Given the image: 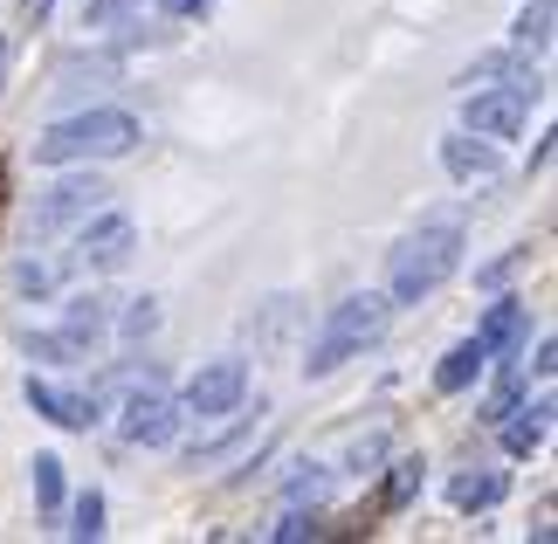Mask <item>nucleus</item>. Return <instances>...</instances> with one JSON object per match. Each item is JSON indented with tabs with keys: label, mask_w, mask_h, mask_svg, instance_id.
Wrapping results in <instances>:
<instances>
[{
	"label": "nucleus",
	"mask_w": 558,
	"mask_h": 544,
	"mask_svg": "<svg viewBox=\"0 0 558 544\" xmlns=\"http://www.w3.org/2000/svg\"><path fill=\"white\" fill-rule=\"evenodd\" d=\"M386 317H393V303H386L379 290H352V297H338V303H331V317L317 324L311 352H304V379H331V373H345L352 359H366L373 344L386 338Z\"/></svg>",
	"instance_id": "nucleus-1"
},
{
	"label": "nucleus",
	"mask_w": 558,
	"mask_h": 544,
	"mask_svg": "<svg viewBox=\"0 0 558 544\" xmlns=\"http://www.w3.org/2000/svg\"><path fill=\"white\" fill-rule=\"evenodd\" d=\"M145 138V124L132 111H76L49 124L35 138V166H97V159H124Z\"/></svg>",
	"instance_id": "nucleus-2"
},
{
	"label": "nucleus",
	"mask_w": 558,
	"mask_h": 544,
	"mask_svg": "<svg viewBox=\"0 0 558 544\" xmlns=\"http://www.w3.org/2000/svg\"><path fill=\"white\" fill-rule=\"evenodd\" d=\"M462 269V228L456 221H427L393 249V282H386V303H421L435 297L448 276Z\"/></svg>",
	"instance_id": "nucleus-3"
},
{
	"label": "nucleus",
	"mask_w": 558,
	"mask_h": 544,
	"mask_svg": "<svg viewBox=\"0 0 558 544\" xmlns=\"http://www.w3.org/2000/svg\"><path fill=\"white\" fill-rule=\"evenodd\" d=\"M531 104H538V83L531 76H518V83H497V90H469V104H462V132H476V138H489V145H504V138H518L524 132V118H531Z\"/></svg>",
	"instance_id": "nucleus-4"
},
{
	"label": "nucleus",
	"mask_w": 558,
	"mask_h": 544,
	"mask_svg": "<svg viewBox=\"0 0 558 544\" xmlns=\"http://www.w3.org/2000/svg\"><path fill=\"white\" fill-rule=\"evenodd\" d=\"M132 249H138V228H132V214H118V207H97L90 221H76V249H70V269L83 276H111L132 263Z\"/></svg>",
	"instance_id": "nucleus-5"
},
{
	"label": "nucleus",
	"mask_w": 558,
	"mask_h": 544,
	"mask_svg": "<svg viewBox=\"0 0 558 544\" xmlns=\"http://www.w3.org/2000/svg\"><path fill=\"white\" fill-rule=\"evenodd\" d=\"M242 400H248V365L242 359H207L201 373L186 379L180 413L186 421H228V413H242Z\"/></svg>",
	"instance_id": "nucleus-6"
},
{
	"label": "nucleus",
	"mask_w": 558,
	"mask_h": 544,
	"mask_svg": "<svg viewBox=\"0 0 558 544\" xmlns=\"http://www.w3.org/2000/svg\"><path fill=\"white\" fill-rule=\"evenodd\" d=\"M104 201H111V186H104L97 172H70V180H56V186L35 201V242H56V234H70L76 221H90Z\"/></svg>",
	"instance_id": "nucleus-7"
},
{
	"label": "nucleus",
	"mask_w": 558,
	"mask_h": 544,
	"mask_svg": "<svg viewBox=\"0 0 558 544\" xmlns=\"http://www.w3.org/2000/svg\"><path fill=\"white\" fill-rule=\"evenodd\" d=\"M180 421H186L180 400H173V394H159L153 379L132 386V394H124V407H118V434H124L132 448H166V442L180 434Z\"/></svg>",
	"instance_id": "nucleus-8"
},
{
	"label": "nucleus",
	"mask_w": 558,
	"mask_h": 544,
	"mask_svg": "<svg viewBox=\"0 0 558 544\" xmlns=\"http://www.w3.org/2000/svg\"><path fill=\"white\" fill-rule=\"evenodd\" d=\"M21 400H28L41 421H56V427H70V434H90L97 421H104V407L90 400V394H70V386H49V379H21Z\"/></svg>",
	"instance_id": "nucleus-9"
},
{
	"label": "nucleus",
	"mask_w": 558,
	"mask_h": 544,
	"mask_svg": "<svg viewBox=\"0 0 558 544\" xmlns=\"http://www.w3.org/2000/svg\"><path fill=\"white\" fill-rule=\"evenodd\" d=\"M441 172L456 186H489L504 172V159H497V145L489 138H476V132H448L441 138Z\"/></svg>",
	"instance_id": "nucleus-10"
},
{
	"label": "nucleus",
	"mask_w": 558,
	"mask_h": 544,
	"mask_svg": "<svg viewBox=\"0 0 558 544\" xmlns=\"http://www.w3.org/2000/svg\"><path fill=\"white\" fill-rule=\"evenodd\" d=\"M524 331H531V317H524V303L518 297H504V303H489V317H483V331H476V344L489 359H510L524 344Z\"/></svg>",
	"instance_id": "nucleus-11"
},
{
	"label": "nucleus",
	"mask_w": 558,
	"mask_h": 544,
	"mask_svg": "<svg viewBox=\"0 0 558 544\" xmlns=\"http://www.w3.org/2000/svg\"><path fill=\"white\" fill-rule=\"evenodd\" d=\"M545 434H551V400H531V407L504 413V455H518V462L545 448Z\"/></svg>",
	"instance_id": "nucleus-12"
},
{
	"label": "nucleus",
	"mask_w": 558,
	"mask_h": 544,
	"mask_svg": "<svg viewBox=\"0 0 558 544\" xmlns=\"http://www.w3.org/2000/svg\"><path fill=\"white\" fill-rule=\"evenodd\" d=\"M483 373H489V352H483L476 338H462L456 352L435 365V394H469V386H476Z\"/></svg>",
	"instance_id": "nucleus-13"
},
{
	"label": "nucleus",
	"mask_w": 558,
	"mask_h": 544,
	"mask_svg": "<svg viewBox=\"0 0 558 544\" xmlns=\"http://www.w3.org/2000/svg\"><path fill=\"white\" fill-rule=\"evenodd\" d=\"M504 489H510L504 469H476V475H456V483H448V504L456 510H497Z\"/></svg>",
	"instance_id": "nucleus-14"
},
{
	"label": "nucleus",
	"mask_w": 558,
	"mask_h": 544,
	"mask_svg": "<svg viewBox=\"0 0 558 544\" xmlns=\"http://www.w3.org/2000/svg\"><path fill=\"white\" fill-rule=\"evenodd\" d=\"M111 324H118L111 297H76V303H70V317H62V331H70V338L83 344V352H90V344H97L104 331H111Z\"/></svg>",
	"instance_id": "nucleus-15"
},
{
	"label": "nucleus",
	"mask_w": 558,
	"mask_h": 544,
	"mask_svg": "<svg viewBox=\"0 0 558 544\" xmlns=\"http://www.w3.org/2000/svg\"><path fill=\"white\" fill-rule=\"evenodd\" d=\"M510 41H518L524 56H545L551 49V0H524V14L510 21Z\"/></svg>",
	"instance_id": "nucleus-16"
},
{
	"label": "nucleus",
	"mask_w": 558,
	"mask_h": 544,
	"mask_svg": "<svg viewBox=\"0 0 558 544\" xmlns=\"http://www.w3.org/2000/svg\"><path fill=\"white\" fill-rule=\"evenodd\" d=\"M497 76H524V49H518V41H510L504 56H476L456 83H462V90H476V83H497Z\"/></svg>",
	"instance_id": "nucleus-17"
},
{
	"label": "nucleus",
	"mask_w": 558,
	"mask_h": 544,
	"mask_svg": "<svg viewBox=\"0 0 558 544\" xmlns=\"http://www.w3.org/2000/svg\"><path fill=\"white\" fill-rule=\"evenodd\" d=\"M28 475H35V504L56 517V510H62V462H56V455H35Z\"/></svg>",
	"instance_id": "nucleus-18"
},
{
	"label": "nucleus",
	"mask_w": 558,
	"mask_h": 544,
	"mask_svg": "<svg viewBox=\"0 0 558 544\" xmlns=\"http://www.w3.org/2000/svg\"><path fill=\"white\" fill-rule=\"evenodd\" d=\"M62 531H70V537H83V544H90V537H104V496H97V489H83L76 504H70V524H62Z\"/></svg>",
	"instance_id": "nucleus-19"
},
{
	"label": "nucleus",
	"mask_w": 558,
	"mask_h": 544,
	"mask_svg": "<svg viewBox=\"0 0 558 544\" xmlns=\"http://www.w3.org/2000/svg\"><path fill=\"white\" fill-rule=\"evenodd\" d=\"M8 290H14V303H28V297H49V290H56V269H49V263H14Z\"/></svg>",
	"instance_id": "nucleus-20"
},
{
	"label": "nucleus",
	"mask_w": 558,
	"mask_h": 544,
	"mask_svg": "<svg viewBox=\"0 0 558 544\" xmlns=\"http://www.w3.org/2000/svg\"><path fill=\"white\" fill-rule=\"evenodd\" d=\"M276 544H304V537H325V517H317V504L304 510V504H290V517H283V524H276L269 531Z\"/></svg>",
	"instance_id": "nucleus-21"
},
{
	"label": "nucleus",
	"mask_w": 558,
	"mask_h": 544,
	"mask_svg": "<svg viewBox=\"0 0 558 544\" xmlns=\"http://www.w3.org/2000/svg\"><path fill=\"white\" fill-rule=\"evenodd\" d=\"M414 489H421V462L407 455V462H393V483H386V510H407V504H414Z\"/></svg>",
	"instance_id": "nucleus-22"
},
{
	"label": "nucleus",
	"mask_w": 558,
	"mask_h": 544,
	"mask_svg": "<svg viewBox=\"0 0 558 544\" xmlns=\"http://www.w3.org/2000/svg\"><path fill=\"white\" fill-rule=\"evenodd\" d=\"M159 331V297H132V311H124V338H153Z\"/></svg>",
	"instance_id": "nucleus-23"
},
{
	"label": "nucleus",
	"mask_w": 558,
	"mask_h": 544,
	"mask_svg": "<svg viewBox=\"0 0 558 544\" xmlns=\"http://www.w3.org/2000/svg\"><path fill=\"white\" fill-rule=\"evenodd\" d=\"M311 475H290V504H317L325 496V483H331V469L325 462H304Z\"/></svg>",
	"instance_id": "nucleus-24"
},
{
	"label": "nucleus",
	"mask_w": 558,
	"mask_h": 544,
	"mask_svg": "<svg viewBox=\"0 0 558 544\" xmlns=\"http://www.w3.org/2000/svg\"><path fill=\"white\" fill-rule=\"evenodd\" d=\"M518 394H524V373H504V386H497V400H489V421H504V413L518 407Z\"/></svg>",
	"instance_id": "nucleus-25"
},
{
	"label": "nucleus",
	"mask_w": 558,
	"mask_h": 544,
	"mask_svg": "<svg viewBox=\"0 0 558 544\" xmlns=\"http://www.w3.org/2000/svg\"><path fill=\"white\" fill-rule=\"evenodd\" d=\"M159 8H166V14H180V21H186V14H207V8H214V0H159Z\"/></svg>",
	"instance_id": "nucleus-26"
},
{
	"label": "nucleus",
	"mask_w": 558,
	"mask_h": 544,
	"mask_svg": "<svg viewBox=\"0 0 558 544\" xmlns=\"http://www.w3.org/2000/svg\"><path fill=\"white\" fill-rule=\"evenodd\" d=\"M56 8V0H28V14H49Z\"/></svg>",
	"instance_id": "nucleus-27"
},
{
	"label": "nucleus",
	"mask_w": 558,
	"mask_h": 544,
	"mask_svg": "<svg viewBox=\"0 0 558 544\" xmlns=\"http://www.w3.org/2000/svg\"><path fill=\"white\" fill-rule=\"evenodd\" d=\"M0 76H8V41H0Z\"/></svg>",
	"instance_id": "nucleus-28"
}]
</instances>
